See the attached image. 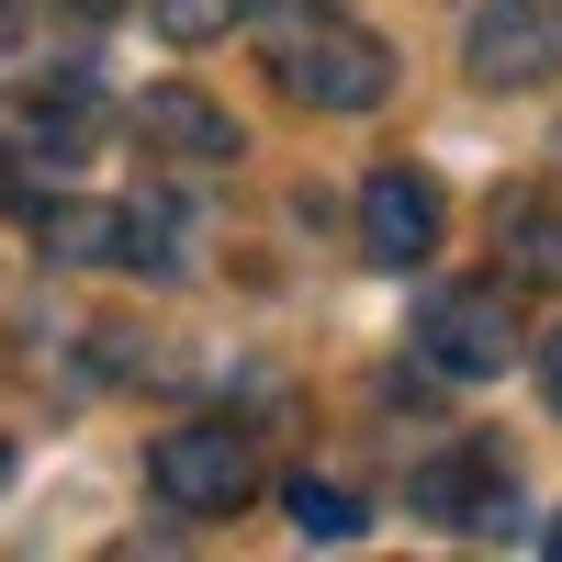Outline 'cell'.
Here are the masks:
<instances>
[{
  "mask_svg": "<svg viewBox=\"0 0 562 562\" xmlns=\"http://www.w3.org/2000/svg\"><path fill=\"white\" fill-rule=\"evenodd\" d=\"M439 248V192L416 169H371L360 180V259L371 270H416Z\"/></svg>",
  "mask_w": 562,
  "mask_h": 562,
  "instance_id": "8992f818",
  "label": "cell"
},
{
  "mask_svg": "<svg viewBox=\"0 0 562 562\" xmlns=\"http://www.w3.org/2000/svg\"><path fill=\"white\" fill-rule=\"evenodd\" d=\"M147 495L169 506V518H237V506L259 495V439L237 428V416H192V428H169L147 450Z\"/></svg>",
  "mask_w": 562,
  "mask_h": 562,
  "instance_id": "7a4b0ae2",
  "label": "cell"
},
{
  "mask_svg": "<svg viewBox=\"0 0 562 562\" xmlns=\"http://www.w3.org/2000/svg\"><path fill=\"white\" fill-rule=\"evenodd\" d=\"M551 551H562V518H551Z\"/></svg>",
  "mask_w": 562,
  "mask_h": 562,
  "instance_id": "5bb4252c",
  "label": "cell"
},
{
  "mask_svg": "<svg viewBox=\"0 0 562 562\" xmlns=\"http://www.w3.org/2000/svg\"><path fill=\"white\" fill-rule=\"evenodd\" d=\"M0 473H12V461H0Z\"/></svg>",
  "mask_w": 562,
  "mask_h": 562,
  "instance_id": "9a60e30c",
  "label": "cell"
},
{
  "mask_svg": "<svg viewBox=\"0 0 562 562\" xmlns=\"http://www.w3.org/2000/svg\"><path fill=\"white\" fill-rule=\"evenodd\" d=\"M34 237H45V259H68V270L124 259V203H45V214H34Z\"/></svg>",
  "mask_w": 562,
  "mask_h": 562,
  "instance_id": "ba28073f",
  "label": "cell"
},
{
  "mask_svg": "<svg viewBox=\"0 0 562 562\" xmlns=\"http://www.w3.org/2000/svg\"><path fill=\"white\" fill-rule=\"evenodd\" d=\"M135 147H158V158H192V169H225V158H237V113H214L203 90L158 79L147 102H135Z\"/></svg>",
  "mask_w": 562,
  "mask_h": 562,
  "instance_id": "52a82bcc",
  "label": "cell"
},
{
  "mask_svg": "<svg viewBox=\"0 0 562 562\" xmlns=\"http://www.w3.org/2000/svg\"><path fill=\"white\" fill-rule=\"evenodd\" d=\"M416 506H428L439 529H461V540H518V529H529L518 473H506V450H484V439L439 450L428 473H416Z\"/></svg>",
  "mask_w": 562,
  "mask_h": 562,
  "instance_id": "277c9868",
  "label": "cell"
},
{
  "mask_svg": "<svg viewBox=\"0 0 562 562\" xmlns=\"http://www.w3.org/2000/svg\"><path fill=\"white\" fill-rule=\"evenodd\" d=\"M461 68H473L484 90H529V79H562V0H473Z\"/></svg>",
  "mask_w": 562,
  "mask_h": 562,
  "instance_id": "5b68a950",
  "label": "cell"
},
{
  "mask_svg": "<svg viewBox=\"0 0 562 562\" xmlns=\"http://www.w3.org/2000/svg\"><path fill=\"white\" fill-rule=\"evenodd\" d=\"M506 270H529V281H562V214H506Z\"/></svg>",
  "mask_w": 562,
  "mask_h": 562,
  "instance_id": "8fae6325",
  "label": "cell"
},
{
  "mask_svg": "<svg viewBox=\"0 0 562 562\" xmlns=\"http://www.w3.org/2000/svg\"><path fill=\"white\" fill-rule=\"evenodd\" d=\"M540 394L562 405V326H551V338H540Z\"/></svg>",
  "mask_w": 562,
  "mask_h": 562,
  "instance_id": "7c38bea8",
  "label": "cell"
},
{
  "mask_svg": "<svg viewBox=\"0 0 562 562\" xmlns=\"http://www.w3.org/2000/svg\"><path fill=\"white\" fill-rule=\"evenodd\" d=\"M259 68L304 113H383L394 102V45L349 23V0H259Z\"/></svg>",
  "mask_w": 562,
  "mask_h": 562,
  "instance_id": "6da1fadb",
  "label": "cell"
},
{
  "mask_svg": "<svg viewBox=\"0 0 562 562\" xmlns=\"http://www.w3.org/2000/svg\"><path fill=\"white\" fill-rule=\"evenodd\" d=\"M416 360L450 371V383H495V371L518 360V304H506L495 281H439V293L416 304Z\"/></svg>",
  "mask_w": 562,
  "mask_h": 562,
  "instance_id": "3957f363",
  "label": "cell"
},
{
  "mask_svg": "<svg viewBox=\"0 0 562 562\" xmlns=\"http://www.w3.org/2000/svg\"><path fill=\"white\" fill-rule=\"evenodd\" d=\"M147 23H158L169 45H214V34L259 23V0H147Z\"/></svg>",
  "mask_w": 562,
  "mask_h": 562,
  "instance_id": "30bf717a",
  "label": "cell"
},
{
  "mask_svg": "<svg viewBox=\"0 0 562 562\" xmlns=\"http://www.w3.org/2000/svg\"><path fill=\"white\" fill-rule=\"evenodd\" d=\"M281 506H293V529L304 540H360L371 518H360V495L349 484H326V473H293V484H281Z\"/></svg>",
  "mask_w": 562,
  "mask_h": 562,
  "instance_id": "9c48e42d",
  "label": "cell"
},
{
  "mask_svg": "<svg viewBox=\"0 0 562 562\" xmlns=\"http://www.w3.org/2000/svg\"><path fill=\"white\" fill-rule=\"evenodd\" d=\"M0 203H23V169H12V147H0Z\"/></svg>",
  "mask_w": 562,
  "mask_h": 562,
  "instance_id": "4fadbf2b",
  "label": "cell"
}]
</instances>
